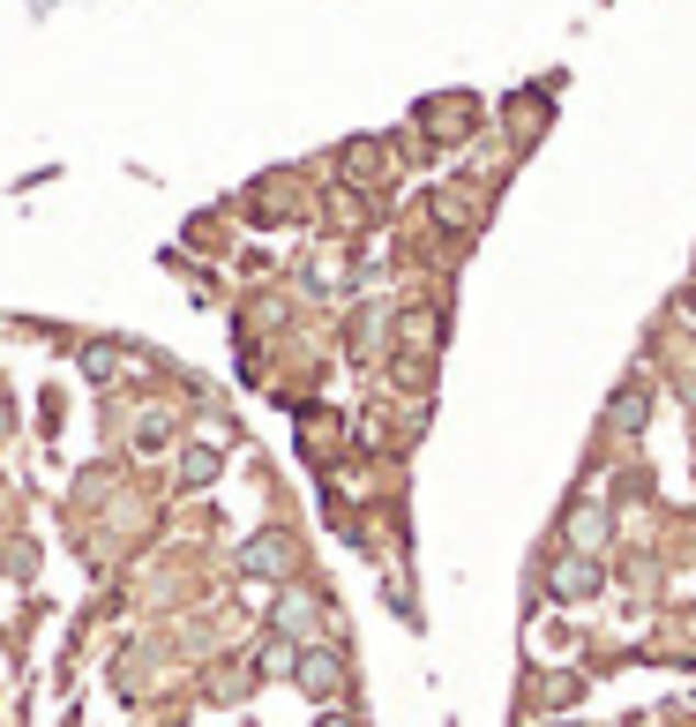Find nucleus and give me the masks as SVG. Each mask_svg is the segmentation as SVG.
Returning <instances> with one entry per match:
<instances>
[{
	"label": "nucleus",
	"instance_id": "nucleus-2",
	"mask_svg": "<svg viewBox=\"0 0 696 727\" xmlns=\"http://www.w3.org/2000/svg\"><path fill=\"white\" fill-rule=\"evenodd\" d=\"M323 727H352V720H323Z\"/></svg>",
	"mask_w": 696,
	"mask_h": 727
},
{
	"label": "nucleus",
	"instance_id": "nucleus-1",
	"mask_svg": "<svg viewBox=\"0 0 696 727\" xmlns=\"http://www.w3.org/2000/svg\"><path fill=\"white\" fill-rule=\"evenodd\" d=\"M300 683H307V690H329V683H337V660H300Z\"/></svg>",
	"mask_w": 696,
	"mask_h": 727
}]
</instances>
